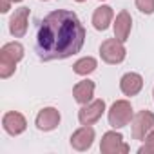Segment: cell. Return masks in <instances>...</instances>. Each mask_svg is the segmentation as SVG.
Returning a JSON list of instances; mask_svg holds the SVG:
<instances>
[{
  "instance_id": "cell-13",
  "label": "cell",
  "mask_w": 154,
  "mask_h": 154,
  "mask_svg": "<svg viewBox=\"0 0 154 154\" xmlns=\"http://www.w3.org/2000/svg\"><path fill=\"white\" fill-rule=\"evenodd\" d=\"M72 96H74V100L78 102L80 105L89 103L93 100V96H94V82L93 80H82V82H78V84L74 85V89H72Z\"/></svg>"
},
{
  "instance_id": "cell-23",
  "label": "cell",
  "mask_w": 154,
  "mask_h": 154,
  "mask_svg": "<svg viewBox=\"0 0 154 154\" xmlns=\"http://www.w3.org/2000/svg\"><path fill=\"white\" fill-rule=\"evenodd\" d=\"M152 98H154V89H152Z\"/></svg>"
},
{
  "instance_id": "cell-19",
  "label": "cell",
  "mask_w": 154,
  "mask_h": 154,
  "mask_svg": "<svg viewBox=\"0 0 154 154\" xmlns=\"http://www.w3.org/2000/svg\"><path fill=\"white\" fill-rule=\"evenodd\" d=\"M136 8L143 15H152L154 13V0H136Z\"/></svg>"
},
{
  "instance_id": "cell-3",
  "label": "cell",
  "mask_w": 154,
  "mask_h": 154,
  "mask_svg": "<svg viewBox=\"0 0 154 154\" xmlns=\"http://www.w3.org/2000/svg\"><path fill=\"white\" fill-rule=\"evenodd\" d=\"M132 107H131V102L127 100H118L111 105L109 112H107V118H109V125L114 127V129H122L125 125L131 123L132 120Z\"/></svg>"
},
{
  "instance_id": "cell-9",
  "label": "cell",
  "mask_w": 154,
  "mask_h": 154,
  "mask_svg": "<svg viewBox=\"0 0 154 154\" xmlns=\"http://www.w3.org/2000/svg\"><path fill=\"white\" fill-rule=\"evenodd\" d=\"M38 131H44V132H49V131H54L60 123V112L58 109L54 107H44L38 114H36V120H35Z\"/></svg>"
},
{
  "instance_id": "cell-14",
  "label": "cell",
  "mask_w": 154,
  "mask_h": 154,
  "mask_svg": "<svg viewBox=\"0 0 154 154\" xmlns=\"http://www.w3.org/2000/svg\"><path fill=\"white\" fill-rule=\"evenodd\" d=\"M112 17H114L112 8H109V6L96 8L94 13H93V26H94V29H96V31H105V29L111 26Z\"/></svg>"
},
{
  "instance_id": "cell-17",
  "label": "cell",
  "mask_w": 154,
  "mask_h": 154,
  "mask_svg": "<svg viewBox=\"0 0 154 154\" xmlns=\"http://www.w3.org/2000/svg\"><path fill=\"white\" fill-rule=\"evenodd\" d=\"M15 69H17V63L15 62L0 56V76H2V78H9V76L15 72Z\"/></svg>"
},
{
  "instance_id": "cell-10",
  "label": "cell",
  "mask_w": 154,
  "mask_h": 154,
  "mask_svg": "<svg viewBox=\"0 0 154 154\" xmlns=\"http://www.w3.org/2000/svg\"><path fill=\"white\" fill-rule=\"evenodd\" d=\"M2 127H4V131H6L9 136H18V134H22V132L26 131L27 122H26V118H24L20 112L9 111V112H6L4 118H2Z\"/></svg>"
},
{
  "instance_id": "cell-6",
  "label": "cell",
  "mask_w": 154,
  "mask_h": 154,
  "mask_svg": "<svg viewBox=\"0 0 154 154\" xmlns=\"http://www.w3.org/2000/svg\"><path fill=\"white\" fill-rule=\"evenodd\" d=\"M100 150L103 154H120V152H129V145L123 141V136L120 132L109 131L102 136Z\"/></svg>"
},
{
  "instance_id": "cell-12",
  "label": "cell",
  "mask_w": 154,
  "mask_h": 154,
  "mask_svg": "<svg viewBox=\"0 0 154 154\" xmlns=\"http://www.w3.org/2000/svg\"><path fill=\"white\" fill-rule=\"evenodd\" d=\"M131 27H132V18L129 15V11H120L116 15V20L112 24V29H114V36L122 42H125L131 35Z\"/></svg>"
},
{
  "instance_id": "cell-4",
  "label": "cell",
  "mask_w": 154,
  "mask_h": 154,
  "mask_svg": "<svg viewBox=\"0 0 154 154\" xmlns=\"http://www.w3.org/2000/svg\"><path fill=\"white\" fill-rule=\"evenodd\" d=\"M154 129V112L150 111H140L131 120V134L134 140L143 141L145 136Z\"/></svg>"
},
{
  "instance_id": "cell-1",
  "label": "cell",
  "mask_w": 154,
  "mask_h": 154,
  "mask_svg": "<svg viewBox=\"0 0 154 154\" xmlns=\"http://www.w3.org/2000/svg\"><path fill=\"white\" fill-rule=\"evenodd\" d=\"M85 42V29L74 11L56 9L36 24L35 51L42 62L63 60L80 53Z\"/></svg>"
},
{
  "instance_id": "cell-15",
  "label": "cell",
  "mask_w": 154,
  "mask_h": 154,
  "mask_svg": "<svg viewBox=\"0 0 154 154\" xmlns=\"http://www.w3.org/2000/svg\"><path fill=\"white\" fill-rule=\"evenodd\" d=\"M0 56L18 63L24 58V45L20 42H9V44L2 45V49H0Z\"/></svg>"
},
{
  "instance_id": "cell-11",
  "label": "cell",
  "mask_w": 154,
  "mask_h": 154,
  "mask_svg": "<svg viewBox=\"0 0 154 154\" xmlns=\"http://www.w3.org/2000/svg\"><path fill=\"white\" fill-rule=\"evenodd\" d=\"M143 87V78L138 72H127L120 80V89L125 96H136Z\"/></svg>"
},
{
  "instance_id": "cell-20",
  "label": "cell",
  "mask_w": 154,
  "mask_h": 154,
  "mask_svg": "<svg viewBox=\"0 0 154 154\" xmlns=\"http://www.w3.org/2000/svg\"><path fill=\"white\" fill-rule=\"evenodd\" d=\"M11 2H13V0H2L0 11H2V13H8V11H9V8H11Z\"/></svg>"
},
{
  "instance_id": "cell-7",
  "label": "cell",
  "mask_w": 154,
  "mask_h": 154,
  "mask_svg": "<svg viewBox=\"0 0 154 154\" xmlns=\"http://www.w3.org/2000/svg\"><path fill=\"white\" fill-rule=\"evenodd\" d=\"M94 136H96L94 129H93L91 125H84V127H80L78 131L72 132V136H71V147H72L74 150H80V152L89 150V149L93 147Z\"/></svg>"
},
{
  "instance_id": "cell-2",
  "label": "cell",
  "mask_w": 154,
  "mask_h": 154,
  "mask_svg": "<svg viewBox=\"0 0 154 154\" xmlns=\"http://www.w3.org/2000/svg\"><path fill=\"white\" fill-rule=\"evenodd\" d=\"M125 45L122 40H118L116 36L114 38H107L102 42L100 45V56L105 63H111V65H116V63H122L125 60Z\"/></svg>"
},
{
  "instance_id": "cell-8",
  "label": "cell",
  "mask_w": 154,
  "mask_h": 154,
  "mask_svg": "<svg viewBox=\"0 0 154 154\" xmlns=\"http://www.w3.org/2000/svg\"><path fill=\"white\" fill-rule=\"evenodd\" d=\"M27 24H29V8L15 9V13L9 18V33L15 38H22L27 33Z\"/></svg>"
},
{
  "instance_id": "cell-5",
  "label": "cell",
  "mask_w": 154,
  "mask_h": 154,
  "mask_svg": "<svg viewBox=\"0 0 154 154\" xmlns=\"http://www.w3.org/2000/svg\"><path fill=\"white\" fill-rule=\"evenodd\" d=\"M103 112H105V102L103 100H91L89 103L82 105V109L78 111V120L82 125H93L102 118Z\"/></svg>"
},
{
  "instance_id": "cell-22",
  "label": "cell",
  "mask_w": 154,
  "mask_h": 154,
  "mask_svg": "<svg viewBox=\"0 0 154 154\" xmlns=\"http://www.w3.org/2000/svg\"><path fill=\"white\" fill-rule=\"evenodd\" d=\"M13 2H22V0H13Z\"/></svg>"
},
{
  "instance_id": "cell-21",
  "label": "cell",
  "mask_w": 154,
  "mask_h": 154,
  "mask_svg": "<svg viewBox=\"0 0 154 154\" xmlns=\"http://www.w3.org/2000/svg\"><path fill=\"white\" fill-rule=\"evenodd\" d=\"M76 2H85V0H76Z\"/></svg>"
},
{
  "instance_id": "cell-16",
  "label": "cell",
  "mask_w": 154,
  "mask_h": 154,
  "mask_svg": "<svg viewBox=\"0 0 154 154\" xmlns=\"http://www.w3.org/2000/svg\"><path fill=\"white\" fill-rule=\"evenodd\" d=\"M96 67H98L96 58H93V56H85V58H80V60H76V62H74L72 71H74L76 74H80V76H87V74L94 72Z\"/></svg>"
},
{
  "instance_id": "cell-18",
  "label": "cell",
  "mask_w": 154,
  "mask_h": 154,
  "mask_svg": "<svg viewBox=\"0 0 154 154\" xmlns=\"http://www.w3.org/2000/svg\"><path fill=\"white\" fill-rule=\"evenodd\" d=\"M138 152H140V154H154V129L145 136L143 145L138 149Z\"/></svg>"
}]
</instances>
